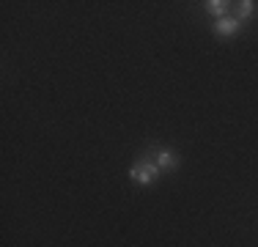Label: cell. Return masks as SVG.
<instances>
[{
    "mask_svg": "<svg viewBox=\"0 0 258 247\" xmlns=\"http://www.w3.org/2000/svg\"><path fill=\"white\" fill-rule=\"evenodd\" d=\"M159 170L151 159H143V162H138V165H132V170H129V176H132V181H138V184H151L154 178L159 176Z\"/></svg>",
    "mask_w": 258,
    "mask_h": 247,
    "instance_id": "6da1fadb",
    "label": "cell"
},
{
    "mask_svg": "<svg viewBox=\"0 0 258 247\" xmlns=\"http://www.w3.org/2000/svg\"><path fill=\"white\" fill-rule=\"evenodd\" d=\"M239 20L236 17H220L217 22H214V33L220 36V39H231V36H236L239 33Z\"/></svg>",
    "mask_w": 258,
    "mask_h": 247,
    "instance_id": "7a4b0ae2",
    "label": "cell"
},
{
    "mask_svg": "<svg viewBox=\"0 0 258 247\" xmlns=\"http://www.w3.org/2000/svg\"><path fill=\"white\" fill-rule=\"evenodd\" d=\"M151 162H154L162 173H165V170H176V168H179V157H176L173 151H168V148H159Z\"/></svg>",
    "mask_w": 258,
    "mask_h": 247,
    "instance_id": "3957f363",
    "label": "cell"
},
{
    "mask_svg": "<svg viewBox=\"0 0 258 247\" xmlns=\"http://www.w3.org/2000/svg\"><path fill=\"white\" fill-rule=\"evenodd\" d=\"M206 11H209V14H214L217 20H220V17H228V3H225V0H209Z\"/></svg>",
    "mask_w": 258,
    "mask_h": 247,
    "instance_id": "277c9868",
    "label": "cell"
},
{
    "mask_svg": "<svg viewBox=\"0 0 258 247\" xmlns=\"http://www.w3.org/2000/svg\"><path fill=\"white\" fill-rule=\"evenodd\" d=\"M253 14H255V3L253 0H242V3H239V17H242V20H250Z\"/></svg>",
    "mask_w": 258,
    "mask_h": 247,
    "instance_id": "5b68a950",
    "label": "cell"
}]
</instances>
